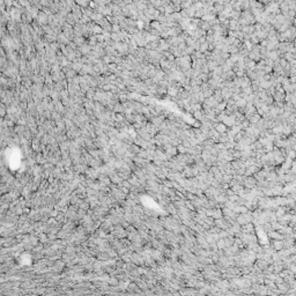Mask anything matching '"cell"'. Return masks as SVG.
I'll return each instance as SVG.
<instances>
[{
    "instance_id": "10",
    "label": "cell",
    "mask_w": 296,
    "mask_h": 296,
    "mask_svg": "<svg viewBox=\"0 0 296 296\" xmlns=\"http://www.w3.org/2000/svg\"><path fill=\"white\" fill-rule=\"evenodd\" d=\"M274 19H275V21H277L278 23H280V24H282L283 22L286 21V17L283 16V15H282V14H281V13H280V14H277V15H275V17H274Z\"/></svg>"
},
{
    "instance_id": "3",
    "label": "cell",
    "mask_w": 296,
    "mask_h": 296,
    "mask_svg": "<svg viewBox=\"0 0 296 296\" xmlns=\"http://www.w3.org/2000/svg\"><path fill=\"white\" fill-rule=\"evenodd\" d=\"M235 105L237 106V109H244V108H245V105H247V101H245L244 98L241 97L240 99L235 101Z\"/></svg>"
},
{
    "instance_id": "9",
    "label": "cell",
    "mask_w": 296,
    "mask_h": 296,
    "mask_svg": "<svg viewBox=\"0 0 296 296\" xmlns=\"http://www.w3.org/2000/svg\"><path fill=\"white\" fill-rule=\"evenodd\" d=\"M149 27H150L151 29H156V30H158V28H160V22H157L156 20H153V21L149 22Z\"/></svg>"
},
{
    "instance_id": "13",
    "label": "cell",
    "mask_w": 296,
    "mask_h": 296,
    "mask_svg": "<svg viewBox=\"0 0 296 296\" xmlns=\"http://www.w3.org/2000/svg\"><path fill=\"white\" fill-rule=\"evenodd\" d=\"M204 15V12L203 9H197L194 13V17H197V19H201V16Z\"/></svg>"
},
{
    "instance_id": "7",
    "label": "cell",
    "mask_w": 296,
    "mask_h": 296,
    "mask_svg": "<svg viewBox=\"0 0 296 296\" xmlns=\"http://www.w3.org/2000/svg\"><path fill=\"white\" fill-rule=\"evenodd\" d=\"M241 17V12H237V11H231L230 14H229V19H234V20H238Z\"/></svg>"
},
{
    "instance_id": "1",
    "label": "cell",
    "mask_w": 296,
    "mask_h": 296,
    "mask_svg": "<svg viewBox=\"0 0 296 296\" xmlns=\"http://www.w3.org/2000/svg\"><path fill=\"white\" fill-rule=\"evenodd\" d=\"M213 128L218 133H225V132L228 131V127L222 123V121H219V123H213Z\"/></svg>"
},
{
    "instance_id": "8",
    "label": "cell",
    "mask_w": 296,
    "mask_h": 296,
    "mask_svg": "<svg viewBox=\"0 0 296 296\" xmlns=\"http://www.w3.org/2000/svg\"><path fill=\"white\" fill-rule=\"evenodd\" d=\"M185 11H186V13H187V16H189V17H194L196 8H194L193 6H191V7H189V8H186Z\"/></svg>"
},
{
    "instance_id": "4",
    "label": "cell",
    "mask_w": 296,
    "mask_h": 296,
    "mask_svg": "<svg viewBox=\"0 0 296 296\" xmlns=\"http://www.w3.org/2000/svg\"><path fill=\"white\" fill-rule=\"evenodd\" d=\"M206 64H207V67H208V69H210V72L214 71V68L219 66L218 63H216V60H207Z\"/></svg>"
},
{
    "instance_id": "11",
    "label": "cell",
    "mask_w": 296,
    "mask_h": 296,
    "mask_svg": "<svg viewBox=\"0 0 296 296\" xmlns=\"http://www.w3.org/2000/svg\"><path fill=\"white\" fill-rule=\"evenodd\" d=\"M207 50H208V43H207V42H205V43H201V44H200V48H199V51L203 52V53H204V52L207 51Z\"/></svg>"
},
{
    "instance_id": "12",
    "label": "cell",
    "mask_w": 296,
    "mask_h": 296,
    "mask_svg": "<svg viewBox=\"0 0 296 296\" xmlns=\"http://www.w3.org/2000/svg\"><path fill=\"white\" fill-rule=\"evenodd\" d=\"M192 6L194 7V8H196V11H197V9H201V8H203V7H204V4H203V2L200 1V0H199V1H196V2H193V4H192Z\"/></svg>"
},
{
    "instance_id": "2",
    "label": "cell",
    "mask_w": 296,
    "mask_h": 296,
    "mask_svg": "<svg viewBox=\"0 0 296 296\" xmlns=\"http://www.w3.org/2000/svg\"><path fill=\"white\" fill-rule=\"evenodd\" d=\"M268 237L272 238V240H283L285 235L278 230H271V231H268Z\"/></svg>"
},
{
    "instance_id": "5",
    "label": "cell",
    "mask_w": 296,
    "mask_h": 296,
    "mask_svg": "<svg viewBox=\"0 0 296 296\" xmlns=\"http://www.w3.org/2000/svg\"><path fill=\"white\" fill-rule=\"evenodd\" d=\"M163 7H164V14H172L174 12H175L172 2H171V4H169V5H165V6H163Z\"/></svg>"
},
{
    "instance_id": "15",
    "label": "cell",
    "mask_w": 296,
    "mask_h": 296,
    "mask_svg": "<svg viewBox=\"0 0 296 296\" xmlns=\"http://www.w3.org/2000/svg\"><path fill=\"white\" fill-rule=\"evenodd\" d=\"M170 1H171V2H172V1H174V0H170Z\"/></svg>"
},
{
    "instance_id": "6",
    "label": "cell",
    "mask_w": 296,
    "mask_h": 296,
    "mask_svg": "<svg viewBox=\"0 0 296 296\" xmlns=\"http://www.w3.org/2000/svg\"><path fill=\"white\" fill-rule=\"evenodd\" d=\"M193 118H194V120H199L200 121V119L203 118L204 116V111L203 110H198V111H193Z\"/></svg>"
},
{
    "instance_id": "14",
    "label": "cell",
    "mask_w": 296,
    "mask_h": 296,
    "mask_svg": "<svg viewBox=\"0 0 296 296\" xmlns=\"http://www.w3.org/2000/svg\"><path fill=\"white\" fill-rule=\"evenodd\" d=\"M118 28H119L118 26H115V27H113V30H115V31H117V30H118Z\"/></svg>"
}]
</instances>
